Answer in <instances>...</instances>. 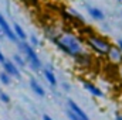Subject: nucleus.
<instances>
[{
    "instance_id": "obj_8",
    "label": "nucleus",
    "mask_w": 122,
    "mask_h": 120,
    "mask_svg": "<svg viewBox=\"0 0 122 120\" xmlns=\"http://www.w3.org/2000/svg\"><path fill=\"white\" fill-rule=\"evenodd\" d=\"M82 88L87 90L90 95H92L94 97H104V90L99 86H97L91 81H82Z\"/></svg>"
},
{
    "instance_id": "obj_14",
    "label": "nucleus",
    "mask_w": 122,
    "mask_h": 120,
    "mask_svg": "<svg viewBox=\"0 0 122 120\" xmlns=\"http://www.w3.org/2000/svg\"><path fill=\"white\" fill-rule=\"evenodd\" d=\"M75 62L77 64H80V65H82V66H87V65H90L91 64V57L88 55V54H81L80 57H77L75 58Z\"/></svg>"
},
{
    "instance_id": "obj_9",
    "label": "nucleus",
    "mask_w": 122,
    "mask_h": 120,
    "mask_svg": "<svg viewBox=\"0 0 122 120\" xmlns=\"http://www.w3.org/2000/svg\"><path fill=\"white\" fill-rule=\"evenodd\" d=\"M107 58L111 61L112 64H117V65H122V51L115 45V44H112V47H111V50L108 51V54H107Z\"/></svg>"
},
{
    "instance_id": "obj_16",
    "label": "nucleus",
    "mask_w": 122,
    "mask_h": 120,
    "mask_svg": "<svg viewBox=\"0 0 122 120\" xmlns=\"http://www.w3.org/2000/svg\"><path fill=\"white\" fill-rule=\"evenodd\" d=\"M27 42L30 44L31 47H34V48H40V47H41V41H40V38H38L36 34H30V35H29Z\"/></svg>"
},
{
    "instance_id": "obj_7",
    "label": "nucleus",
    "mask_w": 122,
    "mask_h": 120,
    "mask_svg": "<svg viewBox=\"0 0 122 120\" xmlns=\"http://www.w3.org/2000/svg\"><path fill=\"white\" fill-rule=\"evenodd\" d=\"M1 68H3V71L7 72L11 78H20V76H21V69H19V66H17L11 60H7L3 65H1Z\"/></svg>"
},
{
    "instance_id": "obj_13",
    "label": "nucleus",
    "mask_w": 122,
    "mask_h": 120,
    "mask_svg": "<svg viewBox=\"0 0 122 120\" xmlns=\"http://www.w3.org/2000/svg\"><path fill=\"white\" fill-rule=\"evenodd\" d=\"M11 61H13V62H14V64L19 66V69H21V71H23L26 66H29V65H27V61H26V58H24V57H23L20 52H16V54L13 55Z\"/></svg>"
},
{
    "instance_id": "obj_22",
    "label": "nucleus",
    "mask_w": 122,
    "mask_h": 120,
    "mask_svg": "<svg viewBox=\"0 0 122 120\" xmlns=\"http://www.w3.org/2000/svg\"><path fill=\"white\" fill-rule=\"evenodd\" d=\"M115 120H122V113L117 112V113H115Z\"/></svg>"
},
{
    "instance_id": "obj_11",
    "label": "nucleus",
    "mask_w": 122,
    "mask_h": 120,
    "mask_svg": "<svg viewBox=\"0 0 122 120\" xmlns=\"http://www.w3.org/2000/svg\"><path fill=\"white\" fill-rule=\"evenodd\" d=\"M87 13L94 21H104L105 20V13L97 6H87Z\"/></svg>"
},
{
    "instance_id": "obj_25",
    "label": "nucleus",
    "mask_w": 122,
    "mask_h": 120,
    "mask_svg": "<svg viewBox=\"0 0 122 120\" xmlns=\"http://www.w3.org/2000/svg\"><path fill=\"white\" fill-rule=\"evenodd\" d=\"M121 20H122V11H121Z\"/></svg>"
},
{
    "instance_id": "obj_2",
    "label": "nucleus",
    "mask_w": 122,
    "mask_h": 120,
    "mask_svg": "<svg viewBox=\"0 0 122 120\" xmlns=\"http://www.w3.org/2000/svg\"><path fill=\"white\" fill-rule=\"evenodd\" d=\"M17 45H19V51H20V54L26 58L27 65L30 66L31 71H34V72H40V71L43 69V62H41V60H40V57H38L36 48L31 47L27 41H19Z\"/></svg>"
},
{
    "instance_id": "obj_4",
    "label": "nucleus",
    "mask_w": 122,
    "mask_h": 120,
    "mask_svg": "<svg viewBox=\"0 0 122 120\" xmlns=\"http://www.w3.org/2000/svg\"><path fill=\"white\" fill-rule=\"evenodd\" d=\"M0 31L3 32V35L10 40L11 42H17V37L14 34V30H13V26L6 20V17L3 16V13L0 11Z\"/></svg>"
},
{
    "instance_id": "obj_18",
    "label": "nucleus",
    "mask_w": 122,
    "mask_h": 120,
    "mask_svg": "<svg viewBox=\"0 0 122 120\" xmlns=\"http://www.w3.org/2000/svg\"><path fill=\"white\" fill-rule=\"evenodd\" d=\"M67 116H68V119H70V120H81L80 117H77V116H75L72 112H70L68 109H67Z\"/></svg>"
},
{
    "instance_id": "obj_20",
    "label": "nucleus",
    "mask_w": 122,
    "mask_h": 120,
    "mask_svg": "<svg viewBox=\"0 0 122 120\" xmlns=\"http://www.w3.org/2000/svg\"><path fill=\"white\" fill-rule=\"evenodd\" d=\"M41 119H43V120H54L51 116H50V115H48V113H44V115L41 116Z\"/></svg>"
},
{
    "instance_id": "obj_12",
    "label": "nucleus",
    "mask_w": 122,
    "mask_h": 120,
    "mask_svg": "<svg viewBox=\"0 0 122 120\" xmlns=\"http://www.w3.org/2000/svg\"><path fill=\"white\" fill-rule=\"evenodd\" d=\"M13 30H14V34H16V37H17V42H19V41H27L29 34L26 32V30H24L20 24L14 23V24H13Z\"/></svg>"
},
{
    "instance_id": "obj_6",
    "label": "nucleus",
    "mask_w": 122,
    "mask_h": 120,
    "mask_svg": "<svg viewBox=\"0 0 122 120\" xmlns=\"http://www.w3.org/2000/svg\"><path fill=\"white\" fill-rule=\"evenodd\" d=\"M41 74H43V76H44L46 82H47L50 86L56 88V86L58 85L57 75H56V72L53 71V68H51V66H43V69H41Z\"/></svg>"
},
{
    "instance_id": "obj_17",
    "label": "nucleus",
    "mask_w": 122,
    "mask_h": 120,
    "mask_svg": "<svg viewBox=\"0 0 122 120\" xmlns=\"http://www.w3.org/2000/svg\"><path fill=\"white\" fill-rule=\"evenodd\" d=\"M0 102H3L4 105H9V103L11 102V97H10V95H9L7 92L1 90V89H0Z\"/></svg>"
},
{
    "instance_id": "obj_5",
    "label": "nucleus",
    "mask_w": 122,
    "mask_h": 120,
    "mask_svg": "<svg viewBox=\"0 0 122 120\" xmlns=\"http://www.w3.org/2000/svg\"><path fill=\"white\" fill-rule=\"evenodd\" d=\"M67 109H68L70 112H72L77 117H80L81 120H91L90 116L87 115V112H85L75 100H72V99H68V100H67Z\"/></svg>"
},
{
    "instance_id": "obj_19",
    "label": "nucleus",
    "mask_w": 122,
    "mask_h": 120,
    "mask_svg": "<svg viewBox=\"0 0 122 120\" xmlns=\"http://www.w3.org/2000/svg\"><path fill=\"white\" fill-rule=\"evenodd\" d=\"M6 61H7V58H6V55H4V52H3V51L0 50V64L3 65V64H4Z\"/></svg>"
},
{
    "instance_id": "obj_26",
    "label": "nucleus",
    "mask_w": 122,
    "mask_h": 120,
    "mask_svg": "<svg viewBox=\"0 0 122 120\" xmlns=\"http://www.w3.org/2000/svg\"><path fill=\"white\" fill-rule=\"evenodd\" d=\"M118 1H121V3H122V0H118Z\"/></svg>"
},
{
    "instance_id": "obj_10",
    "label": "nucleus",
    "mask_w": 122,
    "mask_h": 120,
    "mask_svg": "<svg viewBox=\"0 0 122 120\" xmlns=\"http://www.w3.org/2000/svg\"><path fill=\"white\" fill-rule=\"evenodd\" d=\"M29 86H30V89L33 90L34 95H37L40 97H44L46 96V89H44V86L40 83V81L37 78H33L31 76L30 79H29Z\"/></svg>"
},
{
    "instance_id": "obj_24",
    "label": "nucleus",
    "mask_w": 122,
    "mask_h": 120,
    "mask_svg": "<svg viewBox=\"0 0 122 120\" xmlns=\"http://www.w3.org/2000/svg\"><path fill=\"white\" fill-rule=\"evenodd\" d=\"M20 1H33V0H20Z\"/></svg>"
},
{
    "instance_id": "obj_23",
    "label": "nucleus",
    "mask_w": 122,
    "mask_h": 120,
    "mask_svg": "<svg viewBox=\"0 0 122 120\" xmlns=\"http://www.w3.org/2000/svg\"><path fill=\"white\" fill-rule=\"evenodd\" d=\"M119 75H121V78H122V65H121V68H119Z\"/></svg>"
},
{
    "instance_id": "obj_21",
    "label": "nucleus",
    "mask_w": 122,
    "mask_h": 120,
    "mask_svg": "<svg viewBox=\"0 0 122 120\" xmlns=\"http://www.w3.org/2000/svg\"><path fill=\"white\" fill-rule=\"evenodd\" d=\"M115 45H117V47H118V48H119V50L122 51V38H118V40H117Z\"/></svg>"
},
{
    "instance_id": "obj_3",
    "label": "nucleus",
    "mask_w": 122,
    "mask_h": 120,
    "mask_svg": "<svg viewBox=\"0 0 122 120\" xmlns=\"http://www.w3.org/2000/svg\"><path fill=\"white\" fill-rule=\"evenodd\" d=\"M85 44L91 48L95 54H98V55H101V57H107L108 51H109L111 47H112V44H111L107 38H104V37H101V35H97V34H90V35L85 38Z\"/></svg>"
},
{
    "instance_id": "obj_1",
    "label": "nucleus",
    "mask_w": 122,
    "mask_h": 120,
    "mask_svg": "<svg viewBox=\"0 0 122 120\" xmlns=\"http://www.w3.org/2000/svg\"><path fill=\"white\" fill-rule=\"evenodd\" d=\"M46 37L60 50L61 52L72 60H75L77 57H80L81 54L85 52L84 48V42L74 34L70 31H57L51 30V28H46Z\"/></svg>"
},
{
    "instance_id": "obj_15",
    "label": "nucleus",
    "mask_w": 122,
    "mask_h": 120,
    "mask_svg": "<svg viewBox=\"0 0 122 120\" xmlns=\"http://www.w3.org/2000/svg\"><path fill=\"white\" fill-rule=\"evenodd\" d=\"M11 82H13V78H11L7 72L1 71V72H0V83L4 85V86H9V85H11Z\"/></svg>"
}]
</instances>
